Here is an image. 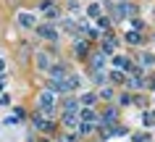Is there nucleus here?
I'll use <instances>...</instances> for the list:
<instances>
[{
  "instance_id": "1",
  "label": "nucleus",
  "mask_w": 155,
  "mask_h": 142,
  "mask_svg": "<svg viewBox=\"0 0 155 142\" xmlns=\"http://www.w3.org/2000/svg\"><path fill=\"white\" fill-rule=\"evenodd\" d=\"M37 103H40L42 113H53V108H55V97H53V92H48V90L37 95Z\"/></svg>"
},
{
  "instance_id": "2",
  "label": "nucleus",
  "mask_w": 155,
  "mask_h": 142,
  "mask_svg": "<svg viewBox=\"0 0 155 142\" xmlns=\"http://www.w3.org/2000/svg\"><path fill=\"white\" fill-rule=\"evenodd\" d=\"M37 34L45 37V40H58V32H55L50 24H40V26H37Z\"/></svg>"
},
{
  "instance_id": "3",
  "label": "nucleus",
  "mask_w": 155,
  "mask_h": 142,
  "mask_svg": "<svg viewBox=\"0 0 155 142\" xmlns=\"http://www.w3.org/2000/svg\"><path fill=\"white\" fill-rule=\"evenodd\" d=\"M129 11H134V5H131V3H118V5L113 8V16H116V18H126V13H129Z\"/></svg>"
},
{
  "instance_id": "4",
  "label": "nucleus",
  "mask_w": 155,
  "mask_h": 142,
  "mask_svg": "<svg viewBox=\"0 0 155 142\" xmlns=\"http://www.w3.org/2000/svg\"><path fill=\"white\" fill-rule=\"evenodd\" d=\"M50 74H53V79H66V66L63 63H53V66H50Z\"/></svg>"
},
{
  "instance_id": "5",
  "label": "nucleus",
  "mask_w": 155,
  "mask_h": 142,
  "mask_svg": "<svg viewBox=\"0 0 155 142\" xmlns=\"http://www.w3.org/2000/svg\"><path fill=\"white\" fill-rule=\"evenodd\" d=\"M18 24L24 29H29V26H34V16L32 13H18Z\"/></svg>"
},
{
  "instance_id": "6",
  "label": "nucleus",
  "mask_w": 155,
  "mask_h": 142,
  "mask_svg": "<svg viewBox=\"0 0 155 142\" xmlns=\"http://www.w3.org/2000/svg\"><path fill=\"white\" fill-rule=\"evenodd\" d=\"M113 66H118L121 71H126V68H131V63H129V58H121V55H116V58H113Z\"/></svg>"
},
{
  "instance_id": "7",
  "label": "nucleus",
  "mask_w": 155,
  "mask_h": 142,
  "mask_svg": "<svg viewBox=\"0 0 155 142\" xmlns=\"http://www.w3.org/2000/svg\"><path fill=\"white\" fill-rule=\"evenodd\" d=\"M66 113H79V103L74 100V97H68V100H66Z\"/></svg>"
},
{
  "instance_id": "8",
  "label": "nucleus",
  "mask_w": 155,
  "mask_h": 142,
  "mask_svg": "<svg viewBox=\"0 0 155 142\" xmlns=\"http://www.w3.org/2000/svg\"><path fill=\"white\" fill-rule=\"evenodd\" d=\"M37 63H40V68H50L53 66L50 58H48V53H37Z\"/></svg>"
},
{
  "instance_id": "9",
  "label": "nucleus",
  "mask_w": 155,
  "mask_h": 142,
  "mask_svg": "<svg viewBox=\"0 0 155 142\" xmlns=\"http://www.w3.org/2000/svg\"><path fill=\"white\" fill-rule=\"evenodd\" d=\"M103 66H105V58H103L100 53H97V55H92V68H95V71H100Z\"/></svg>"
},
{
  "instance_id": "10",
  "label": "nucleus",
  "mask_w": 155,
  "mask_h": 142,
  "mask_svg": "<svg viewBox=\"0 0 155 142\" xmlns=\"http://www.w3.org/2000/svg\"><path fill=\"white\" fill-rule=\"evenodd\" d=\"M74 50H76V55H84V53H87V42L76 40V42H74Z\"/></svg>"
},
{
  "instance_id": "11",
  "label": "nucleus",
  "mask_w": 155,
  "mask_h": 142,
  "mask_svg": "<svg viewBox=\"0 0 155 142\" xmlns=\"http://www.w3.org/2000/svg\"><path fill=\"white\" fill-rule=\"evenodd\" d=\"M95 24H97V29H108V26H110V18H105V16H97V21H95Z\"/></svg>"
},
{
  "instance_id": "12",
  "label": "nucleus",
  "mask_w": 155,
  "mask_h": 142,
  "mask_svg": "<svg viewBox=\"0 0 155 142\" xmlns=\"http://www.w3.org/2000/svg\"><path fill=\"white\" fill-rule=\"evenodd\" d=\"M63 124L66 126H76V113H66V116H63Z\"/></svg>"
},
{
  "instance_id": "13",
  "label": "nucleus",
  "mask_w": 155,
  "mask_h": 142,
  "mask_svg": "<svg viewBox=\"0 0 155 142\" xmlns=\"http://www.w3.org/2000/svg\"><path fill=\"white\" fill-rule=\"evenodd\" d=\"M92 129H95V126H92V121H82V124H79V132H82V134H90Z\"/></svg>"
},
{
  "instance_id": "14",
  "label": "nucleus",
  "mask_w": 155,
  "mask_h": 142,
  "mask_svg": "<svg viewBox=\"0 0 155 142\" xmlns=\"http://www.w3.org/2000/svg\"><path fill=\"white\" fill-rule=\"evenodd\" d=\"M87 13L97 18V16H100V5H97V3H90V8H87Z\"/></svg>"
},
{
  "instance_id": "15",
  "label": "nucleus",
  "mask_w": 155,
  "mask_h": 142,
  "mask_svg": "<svg viewBox=\"0 0 155 142\" xmlns=\"http://www.w3.org/2000/svg\"><path fill=\"white\" fill-rule=\"evenodd\" d=\"M126 40H129L131 45H137V42L142 40V37H139V32H129V34H126Z\"/></svg>"
},
{
  "instance_id": "16",
  "label": "nucleus",
  "mask_w": 155,
  "mask_h": 142,
  "mask_svg": "<svg viewBox=\"0 0 155 142\" xmlns=\"http://www.w3.org/2000/svg\"><path fill=\"white\" fill-rule=\"evenodd\" d=\"M110 132H113L116 137H124V134L129 132V129H126V126H113V129H110Z\"/></svg>"
},
{
  "instance_id": "17",
  "label": "nucleus",
  "mask_w": 155,
  "mask_h": 142,
  "mask_svg": "<svg viewBox=\"0 0 155 142\" xmlns=\"http://www.w3.org/2000/svg\"><path fill=\"white\" fill-rule=\"evenodd\" d=\"M82 118H84V121H95V113H92L90 108H84L82 111Z\"/></svg>"
},
{
  "instance_id": "18",
  "label": "nucleus",
  "mask_w": 155,
  "mask_h": 142,
  "mask_svg": "<svg viewBox=\"0 0 155 142\" xmlns=\"http://www.w3.org/2000/svg\"><path fill=\"white\" fill-rule=\"evenodd\" d=\"M103 53H113V40L103 42Z\"/></svg>"
},
{
  "instance_id": "19",
  "label": "nucleus",
  "mask_w": 155,
  "mask_h": 142,
  "mask_svg": "<svg viewBox=\"0 0 155 142\" xmlns=\"http://www.w3.org/2000/svg\"><path fill=\"white\" fill-rule=\"evenodd\" d=\"M95 100H97L95 95H84V97H82V103H84V105H92V103H95Z\"/></svg>"
},
{
  "instance_id": "20",
  "label": "nucleus",
  "mask_w": 155,
  "mask_h": 142,
  "mask_svg": "<svg viewBox=\"0 0 155 142\" xmlns=\"http://www.w3.org/2000/svg\"><path fill=\"white\" fill-rule=\"evenodd\" d=\"M113 118H116V111L110 108V111H108V113H105V116H103V121H113Z\"/></svg>"
},
{
  "instance_id": "21",
  "label": "nucleus",
  "mask_w": 155,
  "mask_h": 142,
  "mask_svg": "<svg viewBox=\"0 0 155 142\" xmlns=\"http://www.w3.org/2000/svg\"><path fill=\"white\" fill-rule=\"evenodd\" d=\"M131 87H134V90H139V87H142V79H139V76H134V79H131Z\"/></svg>"
},
{
  "instance_id": "22",
  "label": "nucleus",
  "mask_w": 155,
  "mask_h": 142,
  "mask_svg": "<svg viewBox=\"0 0 155 142\" xmlns=\"http://www.w3.org/2000/svg\"><path fill=\"white\" fill-rule=\"evenodd\" d=\"M50 3H53V0H42V3H40V11H48V8H50Z\"/></svg>"
},
{
  "instance_id": "23",
  "label": "nucleus",
  "mask_w": 155,
  "mask_h": 142,
  "mask_svg": "<svg viewBox=\"0 0 155 142\" xmlns=\"http://www.w3.org/2000/svg\"><path fill=\"white\" fill-rule=\"evenodd\" d=\"M61 142H74V137H66V140H61Z\"/></svg>"
},
{
  "instance_id": "24",
  "label": "nucleus",
  "mask_w": 155,
  "mask_h": 142,
  "mask_svg": "<svg viewBox=\"0 0 155 142\" xmlns=\"http://www.w3.org/2000/svg\"><path fill=\"white\" fill-rule=\"evenodd\" d=\"M3 68H5V61H0V71H3Z\"/></svg>"
}]
</instances>
